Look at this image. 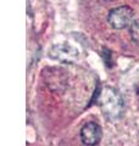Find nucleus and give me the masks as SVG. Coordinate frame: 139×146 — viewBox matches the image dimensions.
<instances>
[{"instance_id": "nucleus-3", "label": "nucleus", "mask_w": 139, "mask_h": 146, "mask_svg": "<svg viewBox=\"0 0 139 146\" xmlns=\"http://www.w3.org/2000/svg\"><path fill=\"white\" fill-rule=\"evenodd\" d=\"M49 56L53 60H56L59 62L63 63H72L77 61L78 56H80V51L75 46L66 43H59L53 45L49 50Z\"/></svg>"}, {"instance_id": "nucleus-4", "label": "nucleus", "mask_w": 139, "mask_h": 146, "mask_svg": "<svg viewBox=\"0 0 139 146\" xmlns=\"http://www.w3.org/2000/svg\"><path fill=\"white\" fill-rule=\"evenodd\" d=\"M103 130L95 122H88L81 129V141L87 146H95L100 143Z\"/></svg>"}, {"instance_id": "nucleus-2", "label": "nucleus", "mask_w": 139, "mask_h": 146, "mask_svg": "<svg viewBox=\"0 0 139 146\" xmlns=\"http://www.w3.org/2000/svg\"><path fill=\"white\" fill-rule=\"evenodd\" d=\"M134 12L129 6L123 5L110 10L108 15V22L114 29H124L131 26L134 21Z\"/></svg>"}, {"instance_id": "nucleus-1", "label": "nucleus", "mask_w": 139, "mask_h": 146, "mask_svg": "<svg viewBox=\"0 0 139 146\" xmlns=\"http://www.w3.org/2000/svg\"><path fill=\"white\" fill-rule=\"evenodd\" d=\"M99 106L101 112L104 113L106 118L110 121H117L123 116L124 112V102L122 96L118 91L111 88L105 86L99 94Z\"/></svg>"}, {"instance_id": "nucleus-6", "label": "nucleus", "mask_w": 139, "mask_h": 146, "mask_svg": "<svg viewBox=\"0 0 139 146\" xmlns=\"http://www.w3.org/2000/svg\"><path fill=\"white\" fill-rule=\"evenodd\" d=\"M105 1H111V0H105Z\"/></svg>"}, {"instance_id": "nucleus-5", "label": "nucleus", "mask_w": 139, "mask_h": 146, "mask_svg": "<svg viewBox=\"0 0 139 146\" xmlns=\"http://www.w3.org/2000/svg\"><path fill=\"white\" fill-rule=\"evenodd\" d=\"M128 31H129V35H131V39L133 40L136 44L139 45V18L134 20L131 26L128 27Z\"/></svg>"}]
</instances>
